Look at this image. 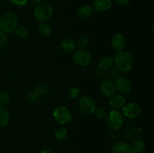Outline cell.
I'll return each instance as SVG.
<instances>
[{
    "label": "cell",
    "mask_w": 154,
    "mask_h": 153,
    "mask_svg": "<svg viewBox=\"0 0 154 153\" xmlns=\"http://www.w3.org/2000/svg\"><path fill=\"white\" fill-rule=\"evenodd\" d=\"M114 64L121 72H128L132 70L134 64V59L132 54L127 50L118 51L114 55Z\"/></svg>",
    "instance_id": "1"
},
{
    "label": "cell",
    "mask_w": 154,
    "mask_h": 153,
    "mask_svg": "<svg viewBox=\"0 0 154 153\" xmlns=\"http://www.w3.org/2000/svg\"><path fill=\"white\" fill-rule=\"evenodd\" d=\"M17 15L14 12L5 13L0 17V31L5 34H10L14 32L17 27Z\"/></svg>",
    "instance_id": "2"
},
{
    "label": "cell",
    "mask_w": 154,
    "mask_h": 153,
    "mask_svg": "<svg viewBox=\"0 0 154 153\" xmlns=\"http://www.w3.org/2000/svg\"><path fill=\"white\" fill-rule=\"evenodd\" d=\"M106 122L109 128L113 130H118L124 124V116L119 110H112L106 117Z\"/></svg>",
    "instance_id": "3"
},
{
    "label": "cell",
    "mask_w": 154,
    "mask_h": 153,
    "mask_svg": "<svg viewBox=\"0 0 154 153\" xmlns=\"http://www.w3.org/2000/svg\"><path fill=\"white\" fill-rule=\"evenodd\" d=\"M53 116L55 121L62 125L69 124L72 118V112L67 106H59L55 108Z\"/></svg>",
    "instance_id": "4"
},
{
    "label": "cell",
    "mask_w": 154,
    "mask_h": 153,
    "mask_svg": "<svg viewBox=\"0 0 154 153\" xmlns=\"http://www.w3.org/2000/svg\"><path fill=\"white\" fill-rule=\"evenodd\" d=\"M54 8L48 3H40L34 10V16L40 22H45L52 16Z\"/></svg>",
    "instance_id": "5"
},
{
    "label": "cell",
    "mask_w": 154,
    "mask_h": 153,
    "mask_svg": "<svg viewBox=\"0 0 154 153\" xmlns=\"http://www.w3.org/2000/svg\"><path fill=\"white\" fill-rule=\"evenodd\" d=\"M78 106L83 113L86 115H91L95 112L97 104L93 98L90 96H84L79 100Z\"/></svg>",
    "instance_id": "6"
},
{
    "label": "cell",
    "mask_w": 154,
    "mask_h": 153,
    "mask_svg": "<svg viewBox=\"0 0 154 153\" xmlns=\"http://www.w3.org/2000/svg\"><path fill=\"white\" fill-rule=\"evenodd\" d=\"M73 62L76 65L85 67L91 62V55L85 50L79 49L74 52Z\"/></svg>",
    "instance_id": "7"
},
{
    "label": "cell",
    "mask_w": 154,
    "mask_h": 153,
    "mask_svg": "<svg viewBox=\"0 0 154 153\" xmlns=\"http://www.w3.org/2000/svg\"><path fill=\"white\" fill-rule=\"evenodd\" d=\"M141 107L138 104L132 102L127 104L124 105L123 108V116L128 118H136L141 114Z\"/></svg>",
    "instance_id": "8"
},
{
    "label": "cell",
    "mask_w": 154,
    "mask_h": 153,
    "mask_svg": "<svg viewBox=\"0 0 154 153\" xmlns=\"http://www.w3.org/2000/svg\"><path fill=\"white\" fill-rule=\"evenodd\" d=\"M114 84H115L116 89L122 94H127L132 91V82L129 79L124 76H120L115 80Z\"/></svg>",
    "instance_id": "9"
},
{
    "label": "cell",
    "mask_w": 154,
    "mask_h": 153,
    "mask_svg": "<svg viewBox=\"0 0 154 153\" xmlns=\"http://www.w3.org/2000/svg\"><path fill=\"white\" fill-rule=\"evenodd\" d=\"M101 91L105 97H112L117 91L114 82L111 80H105L101 84Z\"/></svg>",
    "instance_id": "10"
},
{
    "label": "cell",
    "mask_w": 154,
    "mask_h": 153,
    "mask_svg": "<svg viewBox=\"0 0 154 153\" xmlns=\"http://www.w3.org/2000/svg\"><path fill=\"white\" fill-rule=\"evenodd\" d=\"M126 38L120 33H116L111 38V46L117 52L123 50L126 46Z\"/></svg>",
    "instance_id": "11"
},
{
    "label": "cell",
    "mask_w": 154,
    "mask_h": 153,
    "mask_svg": "<svg viewBox=\"0 0 154 153\" xmlns=\"http://www.w3.org/2000/svg\"><path fill=\"white\" fill-rule=\"evenodd\" d=\"M111 153H132L131 146L125 141H117L113 144Z\"/></svg>",
    "instance_id": "12"
},
{
    "label": "cell",
    "mask_w": 154,
    "mask_h": 153,
    "mask_svg": "<svg viewBox=\"0 0 154 153\" xmlns=\"http://www.w3.org/2000/svg\"><path fill=\"white\" fill-rule=\"evenodd\" d=\"M126 104V99L122 94H114L109 100V106L112 110H118Z\"/></svg>",
    "instance_id": "13"
},
{
    "label": "cell",
    "mask_w": 154,
    "mask_h": 153,
    "mask_svg": "<svg viewBox=\"0 0 154 153\" xmlns=\"http://www.w3.org/2000/svg\"><path fill=\"white\" fill-rule=\"evenodd\" d=\"M112 5V0H94L93 7L96 12H103L109 10Z\"/></svg>",
    "instance_id": "14"
},
{
    "label": "cell",
    "mask_w": 154,
    "mask_h": 153,
    "mask_svg": "<svg viewBox=\"0 0 154 153\" xmlns=\"http://www.w3.org/2000/svg\"><path fill=\"white\" fill-rule=\"evenodd\" d=\"M60 47L65 52H72L76 49V43L72 38H65L60 43Z\"/></svg>",
    "instance_id": "15"
},
{
    "label": "cell",
    "mask_w": 154,
    "mask_h": 153,
    "mask_svg": "<svg viewBox=\"0 0 154 153\" xmlns=\"http://www.w3.org/2000/svg\"><path fill=\"white\" fill-rule=\"evenodd\" d=\"M93 9L90 5H83L80 8L77 12V15L80 19L87 20L93 15Z\"/></svg>",
    "instance_id": "16"
},
{
    "label": "cell",
    "mask_w": 154,
    "mask_h": 153,
    "mask_svg": "<svg viewBox=\"0 0 154 153\" xmlns=\"http://www.w3.org/2000/svg\"><path fill=\"white\" fill-rule=\"evenodd\" d=\"M114 64V58L111 56H104L99 60V67L101 68L104 69V70H110L111 68H113Z\"/></svg>",
    "instance_id": "17"
},
{
    "label": "cell",
    "mask_w": 154,
    "mask_h": 153,
    "mask_svg": "<svg viewBox=\"0 0 154 153\" xmlns=\"http://www.w3.org/2000/svg\"><path fill=\"white\" fill-rule=\"evenodd\" d=\"M38 30L40 34H42L44 37H48L52 33V28L51 27L48 25L46 22H41L38 26Z\"/></svg>",
    "instance_id": "18"
},
{
    "label": "cell",
    "mask_w": 154,
    "mask_h": 153,
    "mask_svg": "<svg viewBox=\"0 0 154 153\" xmlns=\"http://www.w3.org/2000/svg\"><path fill=\"white\" fill-rule=\"evenodd\" d=\"M9 122V113L4 106H0V128L5 127Z\"/></svg>",
    "instance_id": "19"
},
{
    "label": "cell",
    "mask_w": 154,
    "mask_h": 153,
    "mask_svg": "<svg viewBox=\"0 0 154 153\" xmlns=\"http://www.w3.org/2000/svg\"><path fill=\"white\" fill-rule=\"evenodd\" d=\"M144 148H145V143L144 141L140 140H135L131 146L132 153H141L144 151Z\"/></svg>",
    "instance_id": "20"
},
{
    "label": "cell",
    "mask_w": 154,
    "mask_h": 153,
    "mask_svg": "<svg viewBox=\"0 0 154 153\" xmlns=\"http://www.w3.org/2000/svg\"><path fill=\"white\" fill-rule=\"evenodd\" d=\"M68 135L67 129L64 127H60L56 130L54 136L58 141H63L66 139Z\"/></svg>",
    "instance_id": "21"
},
{
    "label": "cell",
    "mask_w": 154,
    "mask_h": 153,
    "mask_svg": "<svg viewBox=\"0 0 154 153\" xmlns=\"http://www.w3.org/2000/svg\"><path fill=\"white\" fill-rule=\"evenodd\" d=\"M15 34L17 38L20 39H26L28 38L29 34V32L28 28L25 26H19L17 27L16 29L14 31Z\"/></svg>",
    "instance_id": "22"
},
{
    "label": "cell",
    "mask_w": 154,
    "mask_h": 153,
    "mask_svg": "<svg viewBox=\"0 0 154 153\" xmlns=\"http://www.w3.org/2000/svg\"><path fill=\"white\" fill-rule=\"evenodd\" d=\"M88 38L85 35H81L78 38V40H77V46L79 47V49L84 50L88 45Z\"/></svg>",
    "instance_id": "23"
},
{
    "label": "cell",
    "mask_w": 154,
    "mask_h": 153,
    "mask_svg": "<svg viewBox=\"0 0 154 153\" xmlns=\"http://www.w3.org/2000/svg\"><path fill=\"white\" fill-rule=\"evenodd\" d=\"M95 115L99 119H103V118H106L107 116H108V112H107L106 109H105L102 106H99L96 107V110H95Z\"/></svg>",
    "instance_id": "24"
},
{
    "label": "cell",
    "mask_w": 154,
    "mask_h": 153,
    "mask_svg": "<svg viewBox=\"0 0 154 153\" xmlns=\"http://www.w3.org/2000/svg\"><path fill=\"white\" fill-rule=\"evenodd\" d=\"M38 98V94H37L35 89L29 92L26 96V99L29 103H35V102L37 101Z\"/></svg>",
    "instance_id": "25"
},
{
    "label": "cell",
    "mask_w": 154,
    "mask_h": 153,
    "mask_svg": "<svg viewBox=\"0 0 154 153\" xmlns=\"http://www.w3.org/2000/svg\"><path fill=\"white\" fill-rule=\"evenodd\" d=\"M10 102V95L5 92H0V106H5Z\"/></svg>",
    "instance_id": "26"
},
{
    "label": "cell",
    "mask_w": 154,
    "mask_h": 153,
    "mask_svg": "<svg viewBox=\"0 0 154 153\" xmlns=\"http://www.w3.org/2000/svg\"><path fill=\"white\" fill-rule=\"evenodd\" d=\"M35 92H37V94H38V96H44L45 94H48V86H46L44 84H38L37 86L35 88Z\"/></svg>",
    "instance_id": "27"
},
{
    "label": "cell",
    "mask_w": 154,
    "mask_h": 153,
    "mask_svg": "<svg viewBox=\"0 0 154 153\" xmlns=\"http://www.w3.org/2000/svg\"><path fill=\"white\" fill-rule=\"evenodd\" d=\"M108 75L111 76L112 79L117 80V78L121 76V71L117 68V67L116 68H111L110 71H108Z\"/></svg>",
    "instance_id": "28"
},
{
    "label": "cell",
    "mask_w": 154,
    "mask_h": 153,
    "mask_svg": "<svg viewBox=\"0 0 154 153\" xmlns=\"http://www.w3.org/2000/svg\"><path fill=\"white\" fill-rule=\"evenodd\" d=\"M95 73H96V75L99 78H104L105 77V76H108V70H104V69L99 68V66L96 68V71H95Z\"/></svg>",
    "instance_id": "29"
},
{
    "label": "cell",
    "mask_w": 154,
    "mask_h": 153,
    "mask_svg": "<svg viewBox=\"0 0 154 153\" xmlns=\"http://www.w3.org/2000/svg\"><path fill=\"white\" fill-rule=\"evenodd\" d=\"M8 38L5 34L0 31V50L3 49L7 45Z\"/></svg>",
    "instance_id": "30"
},
{
    "label": "cell",
    "mask_w": 154,
    "mask_h": 153,
    "mask_svg": "<svg viewBox=\"0 0 154 153\" xmlns=\"http://www.w3.org/2000/svg\"><path fill=\"white\" fill-rule=\"evenodd\" d=\"M80 95V89L78 87H74L69 92V96L72 99H75Z\"/></svg>",
    "instance_id": "31"
},
{
    "label": "cell",
    "mask_w": 154,
    "mask_h": 153,
    "mask_svg": "<svg viewBox=\"0 0 154 153\" xmlns=\"http://www.w3.org/2000/svg\"><path fill=\"white\" fill-rule=\"evenodd\" d=\"M10 2L15 5L23 6L26 4L28 0H10Z\"/></svg>",
    "instance_id": "32"
},
{
    "label": "cell",
    "mask_w": 154,
    "mask_h": 153,
    "mask_svg": "<svg viewBox=\"0 0 154 153\" xmlns=\"http://www.w3.org/2000/svg\"><path fill=\"white\" fill-rule=\"evenodd\" d=\"M114 2L120 5H126L127 4H129L130 0H114Z\"/></svg>",
    "instance_id": "33"
},
{
    "label": "cell",
    "mask_w": 154,
    "mask_h": 153,
    "mask_svg": "<svg viewBox=\"0 0 154 153\" xmlns=\"http://www.w3.org/2000/svg\"><path fill=\"white\" fill-rule=\"evenodd\" d=\"M40 153H55V152L51 149H45V150H43V151L41 152Z\"/></svg>",
    "instance_id": "34"
},
{
    "label": "cell",
    "mask_w": 154,
    "mask_h": 153,
    "mask_svg": "<svg viewBox=\"0 0 154 153\" xmlns=\"http://www.w3.org/2000/svg\"><path fill=\"white\" fill-rule=\"evenodd\" d=\"M32 1L35 4H40V3H42V0H32Z\"/></svg>",
    "instance_id": "35"
}]
</instances>
